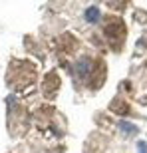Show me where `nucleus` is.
I'll return each instance as SVG.
<instances>
[{"label":"nucleus","instance_id":"f257e3e1","mask_svg":"<svg viewBox=\"0 0 147 153\" xmlns=\"http://www.w3.org/2000/svg\"><path fill=\"white\" fill-rule=\"evenodd\" d=\"M85 18H88V22H96L97 20V8H90V10L85 12Z\"/></svg>","mask_w":147,"mask_h":153},{"label":"nucleus","instance_id":"f03ea898","mask_svg":"<svg viewBox=\"0 0 147 153\" xmlns=\"http://www.w3.org/2000/svg\"><path fill=\"white\" fill-rule=\"evenodd\" d=\"M137 149H139V153H147V143L139 141V145H137Z\"/></svg>","mask_w":147,"mask_h":153}]
</instances>
